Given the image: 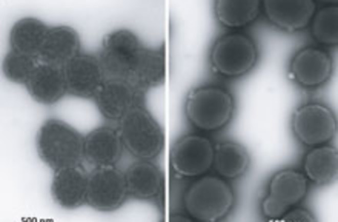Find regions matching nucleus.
<instances>
[{"label": "nucleus", "instance_id": "obj_1", "mask_svg": "<svg viewBox=\"0 0 338 222\" xmlns=\"http://www.w3.org/2000/svg\"><path fill=\"white\" fill-rule=\"evenodd\" d=\"M84 139L69 124L50 118L39 127L35 147L41 160L55 171L79 165L84 158Z\"/></svg>", "mask_w": 338, "mask_h": 222}, {"label": "nucleus", "instance_id": "obj_2", "mask_svg": "<svg viewBox=\"0 0 338 222\" xmlns=\"http://www.w3.org/2000/svg\"><path fill=\"white\" fill-rule=\"evenodd\" d=\"M235 202L234 191L220 176H203L192 183L183 196L189 215L201 221L216 222L225 217Z\"/></svg>", "mask_w": 338, "mask_h": 222}, {"label": "nucleus", "instance_id": "obj_3", "mask_svg": "<svg viewBox=\"0 0 338 222\" xmlns=\"http://www.w3.org/2000/svg\"><path fill=\"white\" fill-rule=\"evenodd\" d=\"M234 99L226 89L204 85L191 90L185 102V113L196 128L212 132L221 129L231 120L235 111Z\"/></svg>", "mask_w": 338, "mask_h": 222}, {"label": "nucleus", "instance_id": "obj_4", "mask_svg": "<svg viewBox=\"0 0 338 222\" xmlns=\"http://www.w3.org/2000/svg\"><path fill=\"white\" fill-rule=\"evenodd\" d=\"M119 121V133L123 146L132 154L149 160L159 155L164 146V133L147 110L135 106Z\"/></svg>", "mask_w": 338, "mask_h": 222}, {"label": "nucleus", "instance_id": "obj_5", "mask_svg": "<svg viewBox=\"0 0 338 222\" xmlns=\"http://www.w3.org/2000/svg\"><path fill=\"white\" fill-rule=\"evenodd\" d=\"M258 51L254 41L238 32L224 34L213 45L209 59L214 71L227 77H238L250 72L255 66Z\"/></svg>", "mask_w": 338, "mask_h": 222}, {"label": "nucleus", "instance_id": "obj_6", "mask_svg": "<svg viewBox=\"0 0 338 222\" xmlns=\"http://www.w3.org/2000/svg\"><path fill=\"white\" fill-rule=\"evenodd\" d=\"M308 189L309 181L303 172L290 168L277 171L270 177L262 200V214L270 219L281 218L306 197Z\"/></svg>", "mask_w": 338, "mask_h": 222}, {"label": "nucleus", "instance_id": "obj_7", "mask_svg": "<svg viewBox=\"0 0 338 222\" xmlns=\"http://www.w3.org/2000/svg\"><path fill=\"white\" fill-rule=\"evenodd\" d=\"M291 128L297 139L313 147L328 144L336 135V118L324 104L311 102L302 105L293 112Z\"/></svg>", "mask_w": 338, "mask_h": 222}, {"label": "nucleus", "instance_id": "obj_8", "mask_svg": "<svg viewBox=\"0 0 338 222\" xmlns=\"http://www.w3.org/2000/svg\"><path fill=\"white\" fill-rule=\"evenodd\" d=\"M142 47L132 31L119 29L107 34L97 56L105 79L127 82L134 58Z\"/></svg>", "mask_w": 338, "mask_h": 222}, {"label": "nucleus", "instance_id": "obj_9", "mask_svg": "<svg viewBox=\"0 0 338 222\" xmlns=\"http://www.w3.org/2000/svg\"><path fill=\"white\" fill-rule=\"evenodd\" d=\"M128 193L124 173L114 165L96 167L88 174L86 203L96 210H116Z\"/></svg>", "mask_w": 338, "mask_h": 222}, {"label": "nucleus", "instance_id": "obj_10", "mask_svg": "<svg viewBox=\"0 0 338 222\" xmlns=\"http://www.w3.org/2000/svg\"><path fill=\"white\" fill-rule=\"evenodd\" d=\"M214 148L211 140L204 136L197 134L184 135L171 149V166L181 176H200L213 167Z\"/></svg>", "mask_w": 338, "mask_h": 222}, {"label": "nucleus", "instance_id": "obj_11", "mask_svg": "<svg viewBox=\"0 0 338 222\" xmlns=\"http://www.w3.org/2000/svg\"><path fill=\"white\" fill-rule=\"evenodd\" d=\"M67 93L82 98H94L105 80L97 56L80 52L64 66Z\"/></svg>", "mask_w": 338, "mask_h": 222}, {"label": "nucleus", "instance_id": "obj_12", "mask_svg": "<svg viewBox=\"0 0 338 222\" xmlns=\"http://www.w3.org/2000/svg\"><path fill=\"white\" fill-rule=\"evenodd\" d=\"M332 68V60L328 53L312 47L298 51L289 66L292 78L307 88L316 87L326 83L331 75Z\"/></svg>", "mask_w": 338, "mask_h": 222}, {"label": "nucleus", "instance_id": "obj_13", "mask_svg": "<svg viewBox=\"0 0 338 222\" xmlns=\"http://www.w3.org/2000/svg\"><path fill=\"white\" fill-rule=\"evenodd\" d=\"M142 95L125 80L105 79L94 98L102 116L119 120L133 107L140 105Z\"/></svg>", "mask_w": 338, "mask_h": 222}, {"label": "nucleus", "instance_id": "obj_14", "mask_svg": "<svg viewBox=\"0 0 338 222\" xmlns=\"http://www.w3.org/2000/svg\"><path fill=\"white\" fill-rule=\"evenodd\" d=\"M88 174L78 165L54 171L50 186L53 201L65 210L86 203Z\"/></svg>", "mask_w": 338, "mask_h": 222}, {"label": "nucleus", "instance_id": "obj_15", "mask_svg": "<svg viewBox=\"0 0 338 222\" xmlns=\"http://www.w3.org/2000/svg\"><path fill=\"white\" fill-rule=\"evenodd\" d=\"M25 86L29 95L37 103L54 104L67 93L64 67L38 62Z\"/></svg>", "mask_w": 338, "mask_h": 222}, {"label": "nucleus", "instance_id": "obj_16", "mask_svg": "<svg viewBox=\"0 0 338 222\" xmlns=\"http://www.w3.org/2000/svg\"><path fill=\"white\" fill-rule=\"evenodd\" d=\"M80 46L79 35L73 27L64 25L50 27L37 59L64 67L80 52Z\"/></svg>", "mask_w": 338, "mask_h": 222}, {"label": "nucleus", "instance_id": "obj_17", "mask_svg": "<svg viewBox=\"0 0 338 222\" xmlns=\"http://www.w3.org/2000/svg\"><path fill=\"white\" fill-rule=\"evenodd\" d=\"M263 7L271 23L288 32L305 28L316 10L312 1H265Z\"/></svg>", "mask_w": 338, "mask_h": 222}, {"label": "nucleus", "instance_id": "obj_18", "mask_svg": "<svg viewBox=\"0 0 338 222\" xmlns=\"http://www.w3.org/2000/svg\"><path fill=\"white\" fill-rule=\"evenodd\" d=\"M123 146L119 132L111 127H99L84 137V158L96 167L114 165L121 156Z\"/></svg>", "mask_w": 338, "mask_h": 222}, {"label": "nucleus", "instance_id": "obj_19", "mask_svg": "<svg viewBox=\"0 0 338 222\" xmlns=\"http://www.w3.org/2000/svg\"><path fill=\"white\" fill-rule=\"evenodd\" d=\"M164 62L163 49L142 46L135 57L127 82L142 94L161 85L165 77Z\"/></svg>", "mask_w": 338, "mask_h": 222}, {"label": "nucleus", "instance_id": "obj_20", "mask_svg": "<svg viewBox=\"0 0 338 222\" xmlns=\"http://www.w3.org/2000/svg\"><path fill=\"white\" fill-rule=\"evenodd\" d=\"M303 169L308 181L314 184L332 182L337 176V150L328 144L312 147L303 158Z\"/></svg>", "mask_w": 338, "mask_h": 222}, {"label": "nucleus", "instance_id": "obj_21", "mask_svg": "<svg viewBox=\"0 0 338 222\" xmlns=\"http://www.w3.org/2000/svg\"><path fill=\"white\" fill-rule=\"evenodd\" d=\"M49 27L36 17L19 19L10 32V49L37 58Z\"/></svg>", "mask_w": 338, "mask_h": 222}, {"label": "nucleus", "instance_id": "obj_22", "mask_svg": "<svg viewBox=\"0 0 338 222\" xmlns=\"http://www.w3.org/2000/svg\"><path fill=\"white\" fill-rule=\"evenodd\" d=\"M250 163L248 151L240 143L226 140L215 145L213 167L220 177L238 178L246 173Z\"/></svg>", "mask_w": 338, "mask_h": 222}, {"label": "nucleus", "instance_id": "obj_23", "mask_svg": "<svg viewBox=\"0 0 338 222\" xmlns=\"http://www.w3.org/2000/svg\"><path fill=\"white\" fill-rule=\"evenodd\" d=\"M124 175L128 193L139 198L155 197L163 185L161 171L149 160H141L133 164Z\"/></svg>", "mask_w": 338, "mask_h": 222}, {"label": "nucleus", "instance_id": "obj_24", "mask_svg": "<svg viewBox=\"0 0 338 222\" xmlns=\"http://www.w3.org/2000/svg\"><path fill=\"white\" fill-rule=\"evenodd\" d=\"M259 1H217L215 16L222 25L230 28L246 26L254 22L260 11Z\"/></svg>", "mask_w": 338, "mask_h": 222}, {"label": "nucleus", "instance_id": "obj_25", "mask_svg": "<svg viewBox=\"0 0 338 222\" xmlns=\"http://www.w3.org/2000/svg\"><path fill=\"white\" fill-rule=\"evenodd\" d=\"M311 21V32L316 41L327 45L337 44V6L331 5L320 9Z\"/></svg>", "mask_w": 338, "mask_h": 222}, {"label": "nucleus", "instance_id": "obj_26", "mask_svg": "<svg viewBox=\"0 0 338 222\" xmlns=\"http://www.w3.org/2000/svg\"><path fill=\"white\" fill-rule=\"evenodd\" d=\"M38 64L37 58L10 49L3 58L2 69L10 82L25 85Z\"/></svg>", "mask_w": 338, "mask_h": 222}, {"label": "nucleus", "instance_id": "obj_27", "mask_svg": "<svg viewBox=\"0 0 338 222\" xmlns=\"http://www.w3.org/2000/svg\"><path fill=\"white\" fill-rule=\"evenodd\" d=\"M280 219L285 221H315V217L309 210L303 207L295 206L289 209Z\"/></svg>", "mask_w": 338, "mask_h": 222}]
</instances>
